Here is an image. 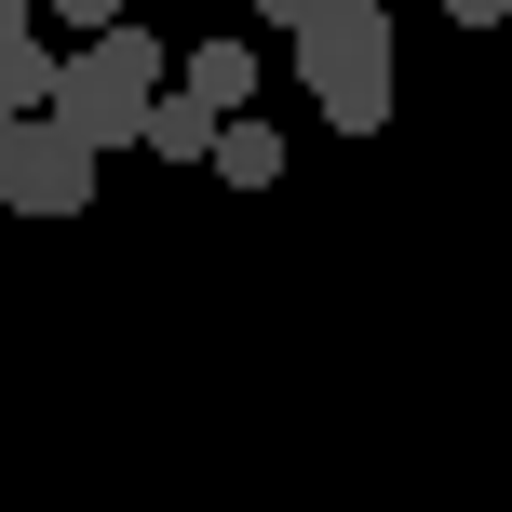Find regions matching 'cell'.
<instances>
[{
    "label": "cell",
    "instance_id": "8fae6325",
    "mask_svg": "<svg viewBox=\"0 0 512 512\" xmlns=\"http://www.w3.org/2000/svg\"><path fill=\"white\" fill-rule=\"evenodd\" d=\"M14 135H27V122H0V203H14Z\"/></svg>",
    "mask_w": 512,
    "mask_h": 512
},
{
    "label": "cell",
    "instance_id": "5b68a950",
    "mask_svg": "<svg viewBox=\"0 0 512 512\" xmlns=\"http://www.w3.org/2000/svg\"><path fill=\"white\" fill-rule=\"evenodd\" d=\"M176 95H203L216 122H243V108H256V54H243V41H203V54L176 68Z\"/></svg>",
    "mask_w": 512,
    "mask_h": 512
},
{
    "label": "cell",
    "instance_id": "7a4b0ae2",
    "mask_svg": "<svg viewBox=\"0 0 512 512\" xmlns=\"http://www.w3.org/2000/svg\"><path fill=\"white\" fill-rule=\"evenodd\" d=\"M162 108V41L149 27H108V41H81L68 68H54V135H81V149H122V135H149Z\"/></svg>",
    "mask_w": 512,
    "mask_h": 512
},
{
    "label": "cell",
    "instance_id": "30bf717a",
    "mask_svg": "<svg viewBox=\"0 0 512 512\" xmlns=\"http://www.w3.org/2000/svg\"><path fill=\"white\" fill-rule=\"evenodd\" d=\"M256 14H270V27H310V14H324V0H256Z\"/></svg>",
    "mask_w": 512,
    "mask_h": 512
},
{
    "label": "cell",
    "instance_id": "8992f818",
    "mask_svg": "<svg viewBox=\"0 0 512 512\" xmlns=\"http://www.w3.org/2000/svg\"><path fill=\"white\" fill-rule=\"evenodd\" d=\"M135 149H162V162H216V108L162 81V108H149V135H135Z\"/></svg>",
    "mask_w": 512,
    "mask_h": 512
},
{
    "label": "cell",
    "instance_id": "9c48e42d",
    "mask_svg": "<svg viewBox=\"0 0 512 512\" xmlns=\"http://www.w3.org/2000/svg\"><path fill=\"white\" fill-rule=\"evenodd\" d=\"M445 14H459V27H512V0H445Z\"/></svg>",
    "mask_w": 512,
    "mask_h": 512
},
{
    "label": "cell",
    "instance_id": "ba28073f",
    "mask_svg": "<svg viewBox=\"0 0 512 512\" xmlns=\"http://www.w3.org/2000/svg\"><path fill=\"white\" fill-rule=\"evenodd\" d=\"M54 14H68L81 41H108V27H135V0H54Z\"/></svg>",
    "mask_w": 512,
    "mask_h": 512
},
{
    "label": "cell",
    "instance_id": "7c38bea8",
    "mask_svg": "<svg viewBox=\"0 0 512 512\" xmlns=\"http://www.w3.org/2000/svg\"><path fill=\"white\" fill-rule=\"evenodd\" d=\"M0 27H27V0H0Z\"/></svg>",
    "mask_w": 512,
    "mask_h": 512
},
{
    "label": "cell",
    "instance_id": "6da1fadb",
    "mask_svg": "<svg viewBox=\"0 0 512 512\" xmlns=\"http://www.w3.org/2000/svg\"><path fill=\"white\" fill-rule=\"evenodd\" d=\"M297 81H310V108H324L337 135H378L391 122V14L378 0H324V14L297 27Z\"/></svg>",
    "mask_w": 512,
    "mask_h": 512
},
{
    "label": "cell",
    "instance_id": "277c9868",
    "mask_svg": "<svg viewBox=\"0 0 512 512\" xmlns=\"http://www.w3.org/2000/svg\"><path fill=\"white\" fill-rule=\"evenodd\" d=\"M54 68H68V54H54L41 27H0V122H41V108H54Z\"/></svg>",
    "mask_w": 512,
    "mask_h": 512
},
{
    "label": "cell",
    "instance_id": "52a82bcc",
    "mask_svg": "<svg viewBox=\"0 0 512 512\" xmlns=\"http://www.w3.org/2000/svg\"><path fill=\"white\" fill-rule=\"evenodd\" d=\"M216 176H230V189H283V135L256 122V108H243V122H216Z\"/></svg>",
    "mask_w": 512,
    "mask_h": 512
},
{
    "label": "cell",
    "instance_id": "3957f363",
    "mask_svg": "<svg viewBox=\"0 0 512 512\" xmlns=\"http://www.w3.org/2000/svg\"><path fill=\"white\" fill-rule=\"evenodd\" d=\"M81 203H95V149L54 135V122H27L14 135V216H81Z\"/></svg>",
    "mask_w": 512,
    "mask_h": 512
},
{
    "label": "cell",
    "instance_id": "4fadbf2b",
    "mask_svg": "<svg viewBox=\"0 0 512 512\" xmlns=\"http://www.w3.org/2000/svg\"><path fill=\"white\" fill-rule=\"evenodd\" d=\"M378 14H391V0H378Z\"/></svg>",
    "mask_w": 512,
    "mask_h": 512
}]
</instances>
